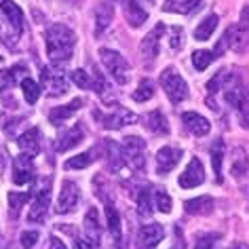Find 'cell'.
<instances>
[{
    "label": "cell",
    "instance_id": "obj_1",
    "mask_svg": "<svg viewBox=\"0 0 249 249\" xmlns=\"http://www.w3.org/2000/svg\"><path fill=\"white\" fill-rule=\"evenodd\" d=\"M45 45L47 53L53 66H64L66 61H70L74 47H76V34L72 32L64 23H53L47 28L45 32Z\"/></svg>",
    "mask_w": 249,
    "mask_h": 249
},
{
    "label": "cell",
    "instance_id": "obj_2",
    "mask_svg": "<svg viewBox=\"0 0 249 249\" xmlns=\"http://www.w3.org/2000/svg\"><path fill=\"white\" fill-rule=\"evenodd\" d=\"M224 97H226V102L232 106L234 110L239 112H245L247 110V104H249V89L243 83V76L241 74H228L226 70V76H224Z\"/></svg>",
    "mask_w": 249,
    "mask_h": 249
},
{
    "label": "cell",
    "instance_id": "obj_3",
    "mask_svg": "<svg viewBox=\"0 0 249 249\" xmlns=\"http://www.w3.org/2000/svg\"><path fill=\"white\" fill-rule=\"evenodd\" d=\"M160 85H163L167 97H169L173 104H179L188 97V85H186V80L178 74L176 68H167V70L160 74Z\"/></svg>",
    "mask_w": 249,
    "mask_h": 249
},
{
    "label": "cell",
    "instance_id": "obj_4",
    "mask_svg": "<svg viewBox=\"0 0 249 249\" xmlns=\"http://www.w3.org/2000/svg\"><path fill=\"white\" fill-rule=\"evenodd\" d=\"M99 57H102V64L106 66V70L110 72V76L114 78L118 85L127 83L129 80V64L121 53L112 51V49H102V51H99Z\"/></svg>",
    "mask_w": 249,
    "mask_h": 249
},
{
    "label": "cell",
    "instance_id": "obj_5",
    "mask_svg": "<svg viewBox=\"0 0 249 249\" xmlns=\"http://www.w3.org/2000/svg\"><path fill=\"white\" fill-rule=\"evenodd\" d=\"M146 142L138 138V135H129L124 138V144H123V157H124V163H127L131 169L135 171H142L146 165Z\"/></svg>",
    "mask_w": 249,
    "mask_h": 249
},
{
    "label": "cell",
    "instance_id": "obj_6",
    "mask_svg": "<svg viewBox=\"0 0 249 249\" xmlns=\"http://www.w3.org/2000/svg\"><path fill=\"white\" fill-rule=\"evenodd\" d=\"M40 83H42V91H45L49 97H57L68 91V78H66L64 70H61V66L45 68V70L40 72Z\"/></svg>",
    "mask_w": 249,
    "mask_h": 249
},
{
    "label": "cell",
    "instance_id": "obj_7",
    "mask_svg": "<svg viewBox=\"0 0 249 249\" xmlns=\"http://www.w3.org/2000/svg\"><path fill=\"white\" fill-rule=\"evenodd\" d=\"M93 116L102 123L104 129H114V131H116V129L127 127V124H133L135 121H138V116H135L131 110L123 108V106H118V108L114 112H110V114H104L102 110H95V112H93Z\"/></svg>",
    "mask_w": 249,
    "mask_h": 249
},
{
    "label": "cell",
    "instance_id": "obj_8",
    "mask_svg": "<svg viewBox=\"0 0 249 249\" xmlns=\"http://www.w3.org/2000/svg\"><path fill=\"white\" fill-rule=\"evenodd\" d=\"M51 182L49 179H42L40 186L36 188V196H34V203L30 207V213H28V222H42L47 215V207H49V198H51V190H49Z\"/></svg>",
    "mask_w": 249,
    "mask_h": 249
},
{
    "label": "cell",
    "instance_id": "obj_9",
    "mask_svg": "<svg viewBox=\"0 0 249 249\" xmlns=\"http://www.w3.org/2000/svg\"><path fill=\"white\" fill-rule=\"evenodd\" d=\"M224 42L226 47H230L234 53H245L249 49V26L247 23H234L226 30L224 34Z\"/></svg>",
    "mask_w": 249,
    "mask_h": 249
},
{
    "label": "cell",
    "instance_id": "obj_10",
    "mask_svg": "<svg viewBox=\"0 0 249 249\" xmlns=\"http://www.w3.org/2000/svg\"><path fill=\"white\" fill-rule=\"evenodd\" d=\"M80 201V188L76 182H72V179H66L64 184H61V192H59V201H57V213H70L74 211V207L78 205Z\"/></svg>",
    "mask_w": 249,
    "mask_h": 249
},
{
    "label": "cell",
    "instance_id": "obj_11",
    "mask_svg": "<svg viewBox=\"0 0 249 249\" xmlns=\"http://www.w3.org/2000/svg\"><path fill=\"white\" fill-rule=\"evenodd\" d=\"M163 32H165V26L163 23H159V26H154L152 32H148L144 36V40H142V45H140V55H142V59H144V64H152V61L157 59L159 42H160Z\"/></svg>",
    "mask_w": 249,
    "mask_h": 249
},
{
    "label": "cell",
    "instance_id": "obj_12",
    "mask_svg": "<svg viewBox=\"0 0 249 249\" xmlns=\"http://www.w3.org/2000/svg\"><path fill=\"white\" fill-rule=\"evenodd\" d=\"M179 186L182 188H196L198 184L205 182V167L198 159H190V163L186 165L184 173L179 176Z\"/></svg>",
    "mask_w": 249,
    "mask_h": 249
},
{
    "label": "cell",
    "instance_id": "obj_13",
    "mask_svg": "<svg viewBox=\"0 0 249 249\" xmlns=\"http://www.w3.org/2000/svg\"><path fill=\"white\" fill-rule=\"evenodd\" d=\"M179 159H182V150L171 148V146L160 148V150L157 152V173H160V176L169 173L173 167L179 163Z\"/></svg>",
    "mask_w": 249,
    "mask_h": 249
},
{
    "label": "cell",
    "instance_id": "obj_14",
    "mask_svg": "<svg viewBox=\"0 0 249 249\" xmlns=\"http://www.w3.org/2000/svg\"><path fill=\"white\" fill-rule=\"evenodd\" d=\"M182 123H184V127L188 129L192 135H196V138L207 135L209 129H211V123L205 116L196 114V112H184V114H182Z\"/></svg>",
    "mask_w": 249,
    "mask_h": 249
},
{
    "label": "cell",
    "instance_id": "obj_15",
    "mask_svg": "<svg viewBox=\"0 0 249 249\" xmlns=\"http://www.w3.org/2000/svg\"><path fill=\"white\" fill-rule=\"evenodd\" d=\"M114 19V4L112 0H102L95 9V36L104 34V30Z\"/></svg>",
    "mask_w": 249,
    "mask_h": 249
},
{
    "label": "cell",
    "instance_id": "obj_16",
    "mask_svg": "<svg viewBox=\"0 0 249 249\" xmlns=\"http://www.w3.org/2000/svg\"><path fill=\"white\" fill-rule=\"evenodd\" d=\"M32 157H28V154H19V157L15 159L13 163V182L15 184H28L30 179H32Z\"/></svg>",
    "mask_w": 249,
    "mask_h": 249
},
{
    "label": "cell",
    "instance_id": "obj_17",
    "mask_svg": "<svg viewBox=\"0 0 249 249\" xmlns=\"http://www.w3.org/2000/svg\"><path fill=\"white\" fill-rule=\"evenodd\" d=\"M123 11L124 17H127V23L131 28H140L148 21V13L140 7L138 0H123Z\"/></svg>",
    "mask_w": 249,
    "mask_h": 249
},
{
    "label": "cell",
    "instance_id": "obj_18",
    "mask_svg": "<svg viewBox=\"0 0 249 249\" xmlns=\"http://www.w3.org/2000/svg\"><path fill=\"white\" fill-rule=\"evenodd\" d=\"M165 236V228L160 224H146L144 228L140 230V243L144 249H152L157 247Z\"/></svg>",
    "mask_w": 249,
    "mask_h": 249
},
{
    "label": "cell",
    "instance_id": "obj_19",
    "mask_svg": "<svg viewBox=\"0 0 249 249\" xmlns=\"http://www.w3.org/2000/svg\"><path fill=\"white\" fill-rule=\"evenodd\" d=\"M83 108V99H72L70 104L61 106V108H53L51 112H49V121H51L55 127H59L61 123H66L68 118H72L76 112Z\"/></svg>",
    "mask_w": 249,
    "mask_h": 249
},
{
    "label": "cell",
    "instance_id": "obj_20",
    "mask_svg": "<svg viewBox=\"0 0 249 249\" xmlns=\"http://www.w3.org/2000/svg\"><path fill=\"white\" fill-rule=\"evenodd\" d=\"M0 11H2L4 17L9 19L11 28L15 30V34H21V30H23V13H21V9L17 7L13 0H0Z\"/></svg>",
    "mask_w": 249,
    "mask_h": 249
},
{
    "label": "cell",
    "instance_id": "obj_21",
    "mask_svg": "<svg viewBox=\"0 0 249 249\" xmlns=\"http://www.w3.org/2000/svg\"><path fill=\"white\" fill-rule=\"evenodd\" d=\"M17 146L21 148L23 154H28V157L34 159L40 150V131L38 129H30V131H26L19 140H17Z\"/></svg>",
    "mask_w": 249,
    "mask_h": 249
},
{
    "label": "cell",
    "instance_id": "obj_22",
    "mask_svg": "<svg viewBox=\"0 0 249 249\" xmlns=\"http://www.w3.org/2000/svg\"><path fill=\"white\" fill-rule=\"evenodd\" d=\"M106 163H108L110 171H118L124 165V157H123V146L116 144V142L108 140L106 142Z\"/></svg>",
    "mask_w": 249,
    "mask_h": 249
},
{
    "label": "cell",
    "instance_id": "obj_23",
    "mask_svg": "<svg viewBox=\"0 0 249 249\" xmlns=\"http://www.w3.org/2000/svg\"><path fill=\"white\" fill-rule=\"evenodd\" d=\"M83 138H85V129L80 127V124H76V127H72L70 131H66V133L57 140V150H59V152L70 150V148L78 146L80 142H83Z\"/></svg>",
    "mask_w": 249,
    "mask_h": 249
},
{
    "label": "cell",
    "instance_id": "obj_24",
    "mask_svg": "<svg viewBox=\"0 0 249 249\" xmlns=\"http://www.w3.org/2000/svg\"><path fill=\"white\" fill-rule=\"evenodd\" d=\"M213 211V198L211 196H198L186 201V213L190 215H209Z\"/></svg>",
    "mask_w": 249,
    "mask_h": 249
},
{
    "label": "cell",
    "instance_id": "obj_25",
    "mask_svg": "<svg viewBox=\"0 0 249 249\" xmlns=\"http://www.w3.org/2000/svg\"><path fill=\"white\" fill-rule=\"evenodd\" d=\"M198 7H201V0H167L163 4V11H167V13L188 15L192 11H196Z\"/></svg>",
    "mask_w": 249,
    "mask_h": 249
},
{
    "label": "cell",
    "instance_id": "obj_26",
    "mask_svg": "<svg viewBox=\"0 0 249 249\" xmlns=\"http://www.w3.org/2000/svg\"><path fill=\"white\" fill-rule=\"evenodd\" d=\"M217 23H220V17H217L215 13L207 15V17H205V19H203L201 23H198V28L195 30V38H196V40H201V42L209 40V38H211V34L215 32Z\"/></svg>",
    "mask_w": 249,
    "mask_h": 249
},
{
    "label": "cell",
    "instance_id": "obj_27",
    "mask_svg": "<svg viewBox=\"0 0 249 249\" xmlns=\"http://www.w3.org/2000/svg\"><path fill=\"white\" fill-rule=\"evenodd\" d=\"M144 124H146L148 131H152V133H159V135L169 133V124H167V118L163 116V112H160V110L150 112V114L146 116V123Z\"/></svg>",
    "mask_w": 249,
    "mask_h": 249
},
{
    "label": "cell",
    "instance_id": "obj_28",
    "mask_svg": "<svg viewBox=\"0 0 249 249\" xmlns=\"http://www.w3.org/2000/svg\"><path fill=\"white\" fill-rule=\"evenodd\" d=\"M249 171V159L245 157L243 148H234L232 150V165H230V173L234 178H243Z\"/></svg>",
    "mask_w": 249,
    "mask_h": 249
},
{
    "label": "cell",
    "instance_id": "obj_29",
    "mask_svg": "<svg viewBox=\"0 0 249 249\" xmlns=\"http://www.w3.org/2000/svg\"><path fill=\"white\" fill-rule=\"evenodd\" d=\"M23 72H26V68H23L21 64L15 66V68H9V70H2V72H0V93L11 89V87H13L17 80L21 78Z\"/></svg>",
    "mask_w": 249,
    "mask_h": 249
},
{
    "label": "cell",
    "instance_id": "obj_30",
    "mask_svg": "<svg viewBox=\"0 0 249 249\" xmlns=\"http://www.w3.org/2000/svg\"><path fill=\"white\" fill-rule=\"evenodd\" d=\"M85 230L87 236L93 241L99 243V236H102V226H99V217H97V209H89L85 215Z\"/></svg>",
    "mask_w": 249,
    "mask_h": 249
},
{
    "label": "cell",
    "instance_id": "obj_31",
    "mask_svg": "<svg viewBox=\"0 0 249 249\" xmlns=\"http://www.w3.org/2000/svg\"><path fill=\"white\" fill-rule=\"evenodd\" d=\"M106 220H108V228L114 236V241L121 243V217H118V211L112 203H106Z\"/></svg>",
    "mask_w": 249,
    "mask_h": 249
},
{
    "label": "cell",
    "instance_id": "obj_32",
    "mask_svg": "<svg viewBox=\"0 0 249 249\" xmlns=\"http://www.w3.org/2000/svg\"><path fill=\"white\" fill-rule=\"evenodd\" d=\"M95 154H97V148L87 150L83 154H78V157H72L70 160H66V169H85V167H89L95 160Z\"/></svg>",
    "mask_w": 249,
    "mask_h": 249
},
{
    "label": "cell",
    "instance_id": "obj_33",
    "mask_svg": "<svg viewBox=\"0 0 249 249\" xmlns=\"http://www.w3.org/2000/svg\"><path fill=\"white\" fill-rule=\"evenodd\" d=\"M222 159H224V142L215 140L213 146H211V165H213L217 182H222Z\"/></svg>",
    "mask_w": 249,
    "mask_h": 249
},
{
    "label": "cell",
    "instance_id": "obj_34",
    "mask_svg": "<svg viewBox=\"0 0 249 249\" xmlns=\"http://www.w3.org/2000/svg\"><path fill=\"white\" fill-rule=\"evenodd\" d=\"M152 95H154V83L150 78H142L138 89L133 91V99L135 102H148Z\"/></svg>",
    "mask_w": 249,
    "mask_h": 249
},
{
    "label": "cell",
    "instance_id": "obj_35",
    "mask_svg": "<svg viewBox=\"0 0 249 249\" xmlns=\"http://www.w3.org/2000/svg\"><path fill=\"white\" fill-rule=\"evenodd\" d=\"M213 59H217V55L213 51H195V53H192V64H195V68L198 72L207 70L209 64Z\"/></svg>",
    "mask_w": 249,
    "mask_h": 249
},
{
    "label": "cell",
    "instance_id": "obj_36",
    "mask_svg": "<svg viewBox=\"0 0 249 249\" xmlns=\"http://www.w3.org/2000/svg\"><path fill=\"white\" fill-rule=\"evenodd\" d=\"M21 89H23V97L28 104H36L40 97V87L34 83L32 78H23L21 80Z\"/></svg>",
    "mask_w": 249,
    "mask_h": 249
},
{
    "label": "cell",
    "instance_id": "obj_37",
    "mask_svg": "<svg viewBox=\"0 0 249 249\" xmlns=\"http://www.w3.org/2000/svg\"><path fill=\"white\" fill-rule=\"evenodd\" d=\"M138 211H140L142 217H148L152 213V198H150V190H148V188H144L140 192V196H138Z\"/></svg>",
    "mask_w": 249,
    "mask_h": 249
},
{
    "label": "cell",
    "instance_id": "obj_38",
    "mask_svg": "<svg viewBox=\"0 0 249 249\" xmlns=\"http://www.w3.org/2000/svg\"><path fill=\"white\" fill-rule=\"evenodd\" d=\"M30 198V195H19V192H11L9 195V205H11V217H17L19 215V209L23 207V203H26Z\"/></svg>",
    "mask_w": 249,
    "mask_h": 249
},
{
    "label": "cell",
    "instance_id": "obj_39",
    "mask_svg": "<svg viewBox=\"0 0 249 249\" xmlns=\"http://www.w3.org/2000/svg\"><path fill=\"white\" fill-rule=\"evenodd\" d=\"M72 80H74V85L80 87V89H91V76H89V72L74 70L72 72Z\"/></svg>",
    "mask_w": 249,
    "mask_h": 249
},
{
    "label": "cell",
    "instance_id": "obj_40",
    "mask_svg": "<svg viewBox=\"0 0 249 249\" xmlns=\"http://www.w3.org/2000/svg\"><path fill=\"white\" fill-rule=\"evenodd\" d=\"M157 207H159V211H163V213H171V196L167 195L165 190L157 192Z\"/></svg>",
    "mask_w": 249,
    "mask_h": 249
},
{
    "label": "cell",
    "instance_id": "obj_41",
    "mask_svg": "<svg viewBox=\"0 0 249 249\" xmlns=\"http://www.w3.org/2000/svg\"><path fill=\"white\" fill-rule=\"evenodd\" d=\"M224 76H226V70H220L215 74L213 78L207 83V91L209 93H217V91H222V85H224Z\"/></svg>",
    "mask_w": 249,
    "mask_h": 249
},
{
    "label": "cell",
    "instance_id": "obj_42",
    "mask_svg": "<svg viewBox=\"0 0 249 249\" xmlns=\"http://www.w3.org/2000/svg\"><path fill=\"white\" fill-rule=\"evenodd\" d=\"M169 34H171L169 45H171L173 51H178V49L182 47V42H184V32H182V28H169Z\"/></svg>",
    "mask_w": 249,
    "mask_h": 249
},
{
    "label": "cell",
    "instance_id": "obj_43",
    "mask_svg": "<svg viewBox=\"0 0 249 249\" xmlns=\"http://www.w3.org/2000/svg\"><path fill=\"white\" fill-rule=\"evenodd\" d=\"M36 241H38V232H36V230H32V232H23L21 234V247L23 249H30V247H34L36 245Z\"/></svg>",
    "mask_w": 249,
    "mask_h": 249
},
{
    "label": "cell",
    "instance_id": "obj_44",
    "mask_svg": "<svg viewBox=\"0 0 249 249\" xmlns=\"http://www.w3.org/2000/svg\"><path fill=\"white\" fill-rule=\"evenodd\" d=\"M76 249H99V243L85 234V236H78L76 239Z\"/></svg>",
    "mask_w": 249,
    "mask_h": 249
},
{
    "label": "cell",
    "instance_id": "obj_45",
    "mask_svg": "<svg viewBox=\"0 0 249 249\" xmlns=\"http://www.w3.org/2000/svg\"><path fill=\"white\" fill-rule=\"evenodd\" d=\"M215 234H207V236H201V239L196 241V247L195 249H213L215 245Z\"/></svg>",
    "mask_w": 249,
    "mask_h": 249
},
{
    "label": "cell",
    "instance_id": "obj_46",
    "mask_svg": "<svg viewBox=\"0 0 249 249\" xmlns=\"http://www.w3.org/2000/svg\"><path fill=\"white\" fill-rule=\"evenodd\" d=\"M49 249H68V247L57 239V236H51V245H49Z\"/></svg>",
    "mask_w": 249,
    "mask_h": 249
},
{
    "label": "cell",
    "instance_id": "obj_47",
    "mask_svg": "<svg viewBox=\"0 0 249 249\" xmlns=\"http://www.w3.org/2000/svg\"><path fill=\"white\" fill-rule=\"evenodd\" d=\"M241 23H247V26H249V7L243 9V13H241Z\"/></svg>",
    "mask_w": 249,
    "mask_h": 249
},
{
    "label": "cell",
    "instance_id": "obj_48",
    "mask_svg": "<svg viewBox=\"0 0 249 249\" xmlns=\"http://www.w3.org/2000/svg\"><path fill=\"white\" fill-rule=\"evenodd\" d=\"M241 124L245 129H249V114H247V112H241Z\"/></svg>",
    "mask_w": 249,
    "mask_h": 249
},
{
    "label": "cell",
    "instance_id": "obj_49",
    "mask_svg": "<svg viewBox=\"0 0 249 249\" xmlns=\"http://www.w3.org/2000/svg\"><path fill=\"white\" fill-rule=\"evenodd\" d=\"M228 249H249V245H245V243L239 241V243H232V245H230Z\"/></svg>",
    "mask_w": 249,
    "mask_h": 249
}]
</instances>
